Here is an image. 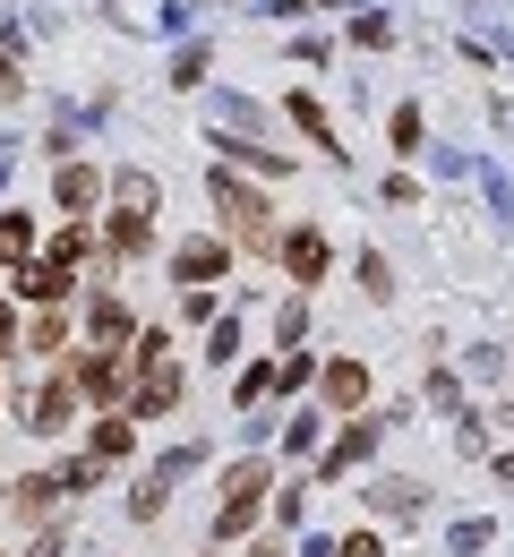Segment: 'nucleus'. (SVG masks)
Wrapping results in <instances>:
<instances>
[{
	"instance_id": "6e6552de",
	"label": "nucleus",
	"mask_w": 514,
	"mask_h": 557,
	"mask_svg": "<svg viewBox=\"0 0 514 557\" xmlns=\"http://www.w3.org/2000/svg\"><path fill=\"white\" fill-rule=\"evenodd\" d=\"M86 326H95V351H112V344H129V335H138L121 300H95V309H86Z\"/></svg>"
},
{
	"instance_id": "f257e3e1",
	"label": "nucleus",
	"mask_w": 514,
	"mask_h": 557,
	"mask_svg": "<svg viewBox=\"0 0 514 557\" xmlns=\"http://www.w3.org/2000/svg\"><path fill=\"white\" fill-rule=\"evenodd\" d=\"M206 189H215V214L240 232V249H284V240H275V223H266V198H258V189H240L223 163L206 172Z\"/></svg>"
},
{
	"instance_id": "393cba45",
	"label": "nucleus",
	"mask_w": 514,
	"mask_h": 557,
	"mask_svg": "<svg viewBox=\"0 0 514 557\" xmlns=\"http://www.w3.org/2000/svg\"><path fill=\"white\" fill-rule=\"evenodd\" d=\"M206 351H215V369H223V360H231V351H240V326H231V318H223L215 335H206Z\"/></svg>"
},
{
	"instance_id": "a211bd4d",
	"label": "nucleus",
	"mask_w": 514,
	"mask_h": 557,
	"mask_svg": "<svg viewBox=\"0 0 514 557\" xmlns=\"http://www.w3.org/2000/svg\"><path fill=\"white\" fill-rule=\"evenodd\" d=\"M489 541H498V523H463V532H454V557H480Z\"/></svg>"
},
{
	"instance_id": "412c9836",
	"label": "nucleus",
	"mask_w": 514,
	"mask_h": 557,
	"mask_svg": "<svg viewBox=\"0 0 514 557\" xmlns=\"http://www.w3.org/2000/svg\"><path fill=\"white\" fill-rule=\"evenodd\" d=\"M394 146H403V154H421V112H412V103L394 112Z\"/></svg>"
},
{
	"instance_id": "7c9ffc66",
	"label": "nucleus",
	"mask_w": 514,
	"mask_h": 557,
	"mask_svg": "<svg viewBox=\"0 0 514 557\" xmlns=\"http://www.w3.org/2000/svg\"><path fill=\"white\" fill-rule=\"evenodd\" d=\"M0 497H9V488H0Z\"/></svg>"
},
{
	"instance_id": "c756f323",
	"label": "nucleus",
	"mask_w": 514,
	"mask_h": 557,
	"mask_svg": "<svg viewBox=\"0 0 514 557\" xmlns=\"http://www.w3.org/2000/svg\"><path fill=\"white\" fill-rule=\"evenodd\" d=\"M249 557H275V549H249Z\"/></svg>"
},
{
	"instance_id": "6ab92c4d",
	"label": "nucleus",
	"mask_w": 514,
	"mask_h": 557,
	"mask_svg": "<svg viewBox=\"0 0 514 557\" xmlns=\"http://www.w3.org/2000/svg\"><path fill=\"white\" fill-rule=\"evenodd\" d=\"M86 249H95V240H86V223H70V232H61V240H52V258H61V267H77V258H86Z\"/></svg>"
},
{
	"instance_id": "f3484780",
	"label": "nucleus",
	"mask_w": 514,
	"mask_h": 557,
	"mask_svg": "<svg viewBox=\"0 0 514 557\" xmlns=\"http://www.w3.org/2000/svg\"><path fill=\"white\" fill-rule=\"evenodd\" d=\"M95 189H103L95 172H77V163H70V172H61V207H95Z\"/></svg>"
},
{
	"instance_id": "4468645a",
	"label": "nucleus",
	"mask_w": 514,
	"mask_h": 557,
	"mask_svg": "<svg viewBox=\"0 0 514 557\" xmlns=\"http://www.w3.org/2000/svg\"><path fill=\"white\" fill-rule=\"evenodd\" d=\"M368 506H377V515H421V488H412V481H377V488H368Z\"/></svg>"
},
{
	"instance_id": "dca6fc26",
	"label": "nucleus",
	"mask_w": 514,
	"mask_h": 557,
	"mask_svg": "<svg viewBox=\"0 0 514 557\" xmlns=\"http://www.w3.org/2000/svg\"><path fill=\"white\" fill-rule=\"evenodd\" d=\"M112 198H121V207H138V214H154V181H147V172H121V181H112Z\"/></svg>"
},
{
	"instance_id": "39448f33",
	"label": "nucleus",
	"mask_w": 514,
	"mask_h": 557,
	"mask_svg": "<svg viewBox=\"0 0 514 557\" xmlns=\"http://www.w3.org/2000/svg\"><path fill=\"white\" fill-rule=\"evenodd\" d=\"M70 377H77V395H95V404H112V395H121V360H112V351H86Z\"/></svg>"
},
{
	"instance_id": "2eb2a0df",
	"label": "nucleus",
	"mask_w": 514,
	"mask_h": 557,
	"mask_svg": "<svg viewBox=\"0 0 514 557\" xmlns=\"http://www.w3.org/2000/svg\"><path fill=\"white\" fill-rule=\"evenodd\" d=\"M52 497H61V481H17V488H9L17 515H52Z\"/></svg>"
},
{
	"instance_id": "f03ea898",
	"label": "nucleus",
	"mask_w": 514,
	"mask_h": 557,
	"mask_svg": "<svg viewBox=\"0 0 514 557\" xmlns=\"http://www.w3.org/2000/svg\"><path fill=\"white\" fill-rule=\"evenodd\" d=\"M258 488H266V463H231V472H223L215 541H231V532H249V515H258Z\"/></svg>"
},
{
	"instance_id": "0eeeda50",
	"label": "nucleus",
	"mask_w": 514,
	"mask_h": 557,
	"mask_svg": "<svg viewBox=\"0 0 514 557\" xmlns=\"http://www.w3.org/2000/svg\"><path fill=\"white\" fill-rule=\"evenodd\" d=\"M284 267H292V283H317L326 275V240H317V232H292V240H284Z\"/></svg>"
},
{
	"instance_id": "7ed1b4c3",
	"label": "nucleus",
	"mask_w": 514,
	"mask_h": 557,
	"mask_svg": "<svg viewBox=\"0 0 514 557\" xmlns=\"http://www.w3.org/2000/svg\"><path fill=\"white\" fill-rule=\"evenodd\" d=\"M172 275H180V283H198V292H206V283L223 275V240H180V249H172Z\"/></svg>"
},
{
	"instance_id": "cd10ccee",
	"label": "nucleus",
	"mask_w": 514,
	"mask_h": 557,
	"mask_svg": "<svg viewBox=\"0 0 514 557\" xmlns=\"http://www.w3.org/2000/svg\"><path fill=\"white\" fill-rule=\"evenodd\" d=\"M0 95H17V70H9V61H0Z\"/></svg>"
},
{
	"instance_id": "9b49d317",
	"label": "nucleus",
	"mask_w": 514,
	"mask_h": 557,
	"mask_svg": "<svg viewBox=\"0 0 514 557\" xmlns=\"http://www.w3.org/2000/svg\"><path fill=\"white\" fill-rule=\"evenodd\" d=\"M17 292H26V300H61V292H70V267H61V258H52V267H26Z\"/></svg>"
},
{
	"instance_id": "1a4fd4ad",
	"label": "nucleus",
	"mask_w": 514,
	"mask_h": 557,
	"mask_svg": "<svg viewBox=\"0 0 514 557\" xmlns=\"http://www.w3.org/2000/svg\"><path fill=\"white\" fill-rule=\"evenodd\" d=\"M361 395H368V369H361V360H335V369H326V404H343V412H352Z\"/></svg>"
},
{
	"instance_id": "a878e982",
	"label": "nucleus",
	"mask_w": 514,
	"mask_h": 557,
	"mask_svg": "<svg viewBox=\"0 0 514 557\" xmlns=\"http://www.w3.org/2000/svg\"><path fill=\"white\" fill-rule=\"evenodd\" d=\"M335 557H386V549H377L368 532H352V541H343V549H335Z\"/></svg>"
},
{
	"instance_id": "423d86ee",
	"label": "nucleus",
	"mask_w": 514,
	"mask_h": 557,
	"mask_svg": "<svg viewBox=\"0 0 514 557\" xmlns=\"http://www.w3.org/2000/svg\"><path fill=\"white\" fill-rule=\"evenodd\" d=\"M129 404H138V412H172V404H180V377H172L163 360H147V377H138V395H129Z\"/></svg>"
},
{
	"instance_id": "9d476101",
	"label": "nucleus",
	"mask_w": 514,
	"mask_h": 557,
	"mask_svg": "<svg viewBox=\"0 0 514 557\" xmlns=\"http://www.w3.org/2000/svg\"><path fill=\"white\" fill-rule=\"evenodd\" d=\"M368 446H377V420H361V429H343V437H335V455H326V481H335V472H352V463H361Z\"/></svg>"
},
{
	"instance_id": "4be33fe9",
	"label": "nucleus",
	"mask_w": 514,
	"mask_h": 557,
	"mask_svg": "<svg viewBox=\"0 0 514 557\" xmlns=\"http://www.w3.org/2000/svg\"><path fill=\"white\" fill-rule=\"evenodd\" d=\"M292 121H300V129H309V138H317V146H326V112H317L309 95H292Z\"/></svg>"
},
{
	"instance_id": "aec40b11",
	"label": "nucleus",
	"mask_w": 514,
	"mask_h": 557,
	"mask_svg": "<svg viewBox=\"0 0 514 557\" xmlns=\"http://www.w3.org/2000/svg\"><path fill=\"white\" fill-rule=\"evenodd\" d=\"M95 455H129V420H103L95 429Z\"/></svg>"
},
{
	"instance_id": "20e7f679",
	"label": "nucleus",
	"mask_w": 514,
	"mask_h": 557,
	"mask_svg": "<svg viewBox=\"0 0 514 557\" xmlns=\"http://www.w3.org/2000/svg\"><path fill=\"white\" fill-rule=\"evenodd\" d=\"M70 412H77V377H52V386L35 395V420H26V429L52 437V429H70Z\"/></svg>"
},
{
	"instance_id": "c85d7f7f",
	"label": "nucleus",
	"mask_w": 514,
	"mask_h": 557,
	"mask_svg": "<svg viewBox=\"0 0 514 557\" xmlns=\"http://www.w3.org/2000/svg\"><path fill=\"white\" fill-rule=\"evenodd\" d=\"M26 557H61V541H35V549H26Z\"/></svg>"
},
{
	"instance_id": "f8f14e48",
	"label": "nucleus",
	"mask_w": 514,
	"mask_h": 557,
	"mask_svg": "<svg viewBox=\"0 0 514 557\" xmlns=\"http://www.w3.org/2000/svg\"><path fill=\"white\" fill-rule=\"evenodd\" d=\"M26 249H35V214H0V258H9V267H17V258H26Z\"/></svg>"
},
{
	"instance_id": "b1692460",
	"label": "nucleus",
	"mask_w": 514,
	"mask_h": 557,
	"mask_svg": "<svg viewBox=\"0 0 514 557\" xmlns=\"http://www.w3.org/2000/svg\"><path fill=\"white\" fill-rule=\"evenodd\" d=\"M361 283H368V300H386V292H394V275H386V258H361Z\"/></svg>"
},
{
	"instance_id": "5701e85b",
	"label": "nucleus",
	"mask_w": 514,
	"mask_h": 557,
	"mask_svg": "<svg viewBox=\"0 0 514 557\" xmlns=\"http://www.w3.org/2000/svg\"><path fill=\"white\" fill-rule=\"evenodd\" d=\"M300 326H309V309H300V300H284V318H275V335H284V351L300 344Z\"/></svg>"
},
{
	"instance_id": "bb28decb",
	"label": "nucleus",
	"mask_w": 514,
	"mask_h": 557,
	"mask_svg": "<svg viewBox=\"0 0 514 557\" xmlns=\"http://www.w3.org/2000/svg\"><path fill=\"white\" fill-rule=\"evenodd\" d=\"M9 335H17V309H9V300H0V351H9Z\"/></svg>"
},
{
	"instance_id": "ddd939ff",
	"label": "nucleus",
	"mask_w": 514,
	"mask_h": 557,
	"mask_svg": "<svg viewBox=\"0 0 514 557\" xmlns=\"http://www.w3.org/2000/svg\"><path fill=\"white\" fill-rule=\"evenodd\" d=\"M112 258H147V214L121 207V223H112Z\"/></svg>"
}]
</instances>
